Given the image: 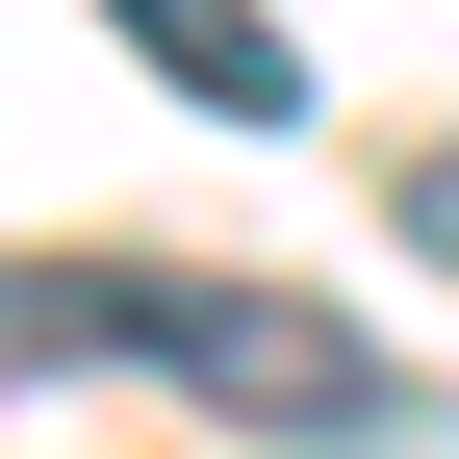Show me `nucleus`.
Listing matches in <instances>:
<instances>
[{"label": "nucleus", "instance_id": "2", "mask_svg": "<svg viewBox=\"0 0 459 459\" xmlns=\"http://www.w3.org/2000/svg\"><path fill=\"white\" fill-rule=\"evenodd\" d=\"M102 26H128L153 77L204 102V128H307V51H281V0H102Z\"/></svg>", "mask_w": 459, "mask_h": 459}, {"label": "nucleus", "instance_id": "3", "mask_svg": "<svg viewBox=\"0 0 459 459\" xmlns=\"http://www.w3.org/2000/svg\"><path fill=\"white\" fill-rule=\"evenodd\" d=\"M383 230H409V255L459 281V153H409V179H383Z\"/></svg>", "mask_w": 459, "mask_h": 459}, {"label": "nucleus", "instance_id": "1", "mask_svg": "<svg viewBox=\"0 0 459 459\" xmlns=\"http://www.w3.org/2000/svg\"><path fill=\"white\" fill-rule=\"evenodd\" d=\"M179 383H204L255 459H409V434H434V383L383 358L358 307H307V281H179Z\"/></svg>", "mask_w": 459, "mask_h": 459}]
</instances>
